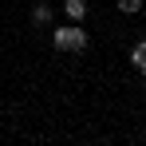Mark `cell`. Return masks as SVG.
Returning <instances> with one entry per match:
<instances>
[{
  "instance_id": "cell-5",
  "label": "cell",
  "mask_w": 146,
  "mask_h": 146,
  "mask_svg": "<svg viewBox=\"0 0 146 146\" xmlns=\"http://www.w3.org/2000/svg\"><path fill=\"white\" fill-rule=\"evenodd\" d=\"M119 8H122V12H126V16H134V12L142 8V0H119Z\"/></svg>"
},
{
  "instance_id": "cell-1",
  "label": "cell",
  "mask_w": 146,
  "mask_h": 146,
  "mask_svg": "<svg viewBox=\"0 0 146 146\" xmlns=\"http://www.w3.org/2000/svg\"><path fill=\"white\" fill-rule=\"evenodd\" d=\"M55 48L59 51H83L87 48V32L83 28H55Z\"/></svg>"
},
{
  "instance_id": "cell-4",
  "label": "cell",
  "mask_w": 146,
  "mask_h": 146,
  "mask_svg": "<svg viewBox=\"0 0 146 146\" xmlns=\"http://www.w3.org/2000/svg\"><path fill=\"white\" fill-rule=\"evenodd\" d=\"M32 20H36V24H48V20H51V8H48V4H36Z\"/></svg>"
},
{
  "instance_id": "cell-3",
  "label": "cell",
  "mask_w": 146,
  "mask_h": 146,
  "mask_svg": "<svg viewBox=\"0 0 146 146\" xmlns=\"http://www.w3.org/2000/svg\"><path fill=\"white\" fill-rule=\"evenodd\" d=\"M130 63H134V67L146 75V44H134V51H130Z\"/></svg>"
},
{
  "instance_id": "cell-2",
  "label": "cell",
  "mask_w": 146,
  "mask_h": 146,
  "mask_svg": "<svg viewBox=\"0 0 146 146\" xmlns=\"http://www.w3.org/2000/svg\"><path fill=\"white\" fill-rule=\"evenodd\" d=\"M63 12H67V20H83L87 16V0H63Z\"/></svg>"
}]
</instances>
